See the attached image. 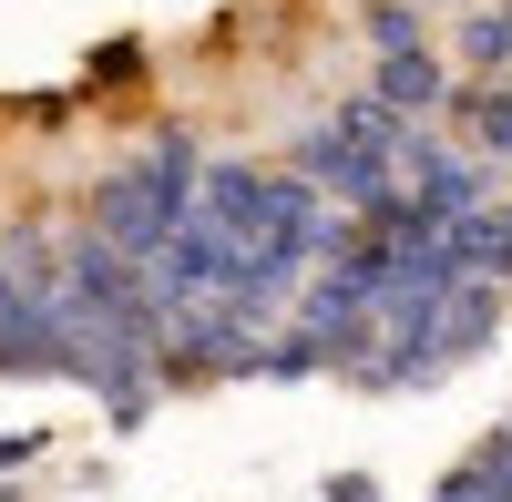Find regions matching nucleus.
<instances>
[{
    "instance_id": "f03ea898",
    "label": "nucleus",
    "mask_w": 512,
    "mask_h": 502,
    "mask_svg": "<svg viewBox=\"0 0 512 502\" xmlns=\"http://www.w3.org/2000/svg\"><path fill=\"white\" fill-rule=\"evenodd\" d=\"M379 103H390L400 123L410 113H431V103H451V62L431 52V41H400V52H379V82H369Z\"/></svg>"
},
{
    "instance_id": "7ed1b4c3",
    "label": "nucleus",
    "mask_w": 512,
    "mask_h": 502,
    "mask_svg": "<svg viewBox=\"0 0 512 502\" xmlns=\"http://www.w3.org/2000/svg\"><path fill=\"white\" fill-rule=\"evenodd\" d=\"M461 62L472 72H512V0H492L482 21H461Z\"/></svg>"
},
{
    "instance_id": "f257e3e1",
    "label": "nucleus",
    "mask_w": 512,
    "mask_h": 502,
    "mask_svg": "<svg viewBox=\"0 0 512 502\" xmlns=\"http://www.w3.org/2000/svg\"><path fill=\"white\" fill-rule=\"evenodd\" d=\"M185 216H195V144H185V134H164L154 154H134V164L103 185V236L123 246V257H154Z\"/></svg>"
}]
</instances>
